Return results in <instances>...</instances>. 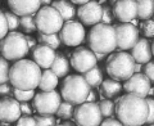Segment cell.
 Wrapping results in <instances>:
<instances>
[{
    "label": "cell",
    "instance_id": "obj_1",
    "mask_svg": "<svg viewBox=\"0 0 154 126\" xmlns=\"http://www.w3.org/2000/svg\"><path fill=\"white\" fill-rule=\"evenodd\" d=\"M114 113L122 125L141 126L146 122L148 117L146 99L127 93L117 100Z\"/></svg>",
    "mask_w": 154,
    "mask_h": 126
},
{
    "label": "cell",
    "instance_id": "obj_2",
    "mask_svg": "<svg viewBox=\"0 0 154 126\" xmlns=\"http://www.w3.org/2000/svg\"><path fill=\"white\" fill-rule=\"evenodd\" d=\"M41 77V68L33 61L18 59L9 68L8 81L16 89L35 90Z\"/></svg>",
    "mask_w": 154,
    "mask_h": 126
},
{
    "label": "cell",
    "instance_id": "obj_3",
    "mask_svg": "<svg viewBox=\"0 0 154 126\" xmlns=\"http://www.w3.org/2000/svg\"><path fill=\"white\" fill-rule=\"evenodd\" d=\"M88 44L93 52L112 53L116 50V28L107 23H96L89 32Z\"/></svg>",
    "mask_w": 154,
    "mask_h": 126
},
{
    "label": "cell",
    "instance_id": "obj_4",
    "mask_svg": "<svg viewBox=\"0 0 154 126\" xmlns=\"http://www.w3.org/2000/svg\"><path fill=\"white\" fill-rule=\"evenodd\" d=\"M91 88L81 75H69L67 76L62 84L60 96L66 102H69L73 106H79L86 100Z\"/></svg>",
    "mask_w": 154,
    "mask_h": 126
},
{
    "label": "cell",
    "instance_id": "obj_5",
    "mask_svg": "<svg viewBox=\"0 0 154 126\" xmlns=\"http://www.w3.org/2000/svg\"><path fill=\"white\" fill-rule=\"evenodd\" d=\"M135 63L136 62L134 61V58L131 57L130 53L118 52V53H113L108 58L105 70H107V74L113 80L126 81L130 76L135 74L134 72Z\"/></svg>",
    "mask_w": 154,
    "mask_h": 126
},
{
    "label": "cell",
    "instance_id": "obj_6",
    "mask_svg": "<svg viewBox=\"0 0 154 126\" xmlns=\"http://www.w3.org/2000/svg\"><path fill=\"white\" fill-rule=\"evenodd\" d=\"M28 49L26 36L21 32L12 31L2 40L0 53L7 61H18L27 55Z\"/></svg>",
    "mask_w": 154,
    "mask_h": 126
},
{
    "label": "cell",
    "instance_id": "obj_7",
    "mask_svg": "<svg viewBox=\"0 0 154 126\" xmlns=\"http://www.w3.org/2000/svg\"><path fill=\"white\" fill-rule=\"evenodd\" d=\"M63 18L55 8L44 5L35 13L36 30L40 33H58L63 26Z\"/></svg>",
    "mask_w": 154,
    "mask_h": 126
},
{
    "label": "cell",
    "instance_id": "obj_8",
    "mask_svg": "<svg viewBox=\"0 0 154 126\" xmlns=\"http://www.w3.org/2000/svg\"><path fill=\"white\" fill-rule=\"evenodd\" d=\"M73 117L79 126H99L103 120L99 106L94 102H84L79 104L73 111Z\"/></svg>",
    "mask_w": 154,
    "mask_h": 126
},
{
    "label": "cell",
    "instance_id": "obj_9",
    "mask_svg": "<svg viewBox=\"0 0 154 126\" xmlns=\"http://www.w3.org/2000/svg\"><path fill=\"white\" fill-rule=\"evenodd\" d=\"M33 108L38 115H54L59 107L62 96L58 91H40L33 96Z\"/></svg>",
    "mask_w": 154,
    "mask_h": 126
},
{
    "label": "cell",
    "instance_id": "obj_10",
    "mask_svg": "<svg viewBox=\"0 0 154 126\" xmlns=\"http://www.w3.org/2000/svg\"><path fill=\"white\" fill-rule=\"evenodd\" d=\"M60 43L67 46H79L85 41V28L82 23L76 21H67L59 30Z\"/></svg>",
    "mask_w": 154,
    "mask_h": 126
},
{
    "label": "cell",
    "instance_id": "obj_11",
    "mask_svg": "<svg viewBox=\"0 0 154 126\" xmlns=\"http://www.w3.org/2000/svg\"><path fill=\"white\" fill-rule=\"evenodd\" d=\"M116 28V45L121 50H128L139 40V30L131 22H123Z\"/></svg>",
    "mask_w": 154,
    "mask_h": 126
},
{
    "label": "cell",
    "instance_id": "obj_12",
    "mask_svg": "<svg viewBox=\"0 0 154 126\" xmlns=\"http://www.w3.org/2000/svg\"><path fill=\"white\" fill-rule=\"evenodd\" d=\"M122 88L125 89V91H127L128 94H134V95L141 96V98H146L152 89V81L144 74H141V72H135L132 76H130L128 79L125 81V85Z\"/></svg>",
    "mask_w": 154,
    "mask_h": 126
},
{
    "label": "cell",
    "instance_id": "obj_13",
    "mask_svg": "<svg viewBox=\"0 0 154 126\" xmlns=\"http://www.w3.org/2000/svg\"><path fill=\"white\" fill-rule=\"evenodd\" d=\"M96 58L94 55V52L88 48H77L71 55V65L77 72H84L91 70L94 66H96Z\"/></svg>",
    "mask_w": 154,
    "mask_h": 126
},
{
    "label": "cell",
    "instance_id": "obj_14",
    "mask_svg": "<svg viewBox=\"0 0 154 126\" xmlns=\"http://www.w3.org/2000/svg\"><path fill=\"white\" fill-rule=\"evenodd\" d=\"M81 23L86 26H94L102 21V4L98 2H88L77 9Z\"/></svg>",
    "mask_w": 154,
    "mask_h": 126
},
{
    "label": "cell",
    "instance_id": "obj_15",
    "mask_svg": "<svg viewBox=\"0 0 154 126\" xmlns=\"http://www.w3.org/2000/svg\"><path fill=\"white\" fill-rule=\"evenodd\" d=\"M21 107L16 98L8 96L0 100V121L4 124H12L21 117Z\"/></svg>",
    "mask_w": 154,
    "mask_h": 126
},
{
    "label": "cell",
    "instance_id": "obj_16",
    "mask_svg": "<svg viewBox=\"0 0 154 126\" xmlns=\"http://www.w3.org/2000/svg\"><path fill=\"white\" fill-rule=\"evenodd\" d=\"M112 11L119 22H132L136 18V0H117Z\"/></svg>",
    "mask_w": 154,
    "mask_h": 126
},
{
    "label": "cell",
    "instance_id": "obj_17",
    "mask_svg": "<svg viewBox=\"0 0 154 126\" xmlns=\"http://www.w3.org/2000/svg\"><path fill=\"white\" fill-rule=\"evenodd\" d=\"M131 57L134 61L140 65H145L149 61H152L153 57V43H150L146 39H139L135 43V45L131 48Z\"/></svg>",
    "mask_w": 154,
    "mask_h": 126
},
{
    "label": "cell",
    "instance_id": "obj_18",
    "mask_svg": "<svg viewBox=\"0 0 154 126\" xmlns=\"http://www.w3.org/2000/svg\"><path fill=\"white\" fill-rule=\"evenodd\" d=\"M8 5L18 17L33 16L41 7L40 0H8Z\"/></svg>",
    "mask_w": 154,
    "mask_h": 126
},
{
    "label": "cell",
    "instance_id": "obj_19",
    "mask_svg": "<svg viewBox=\"0 0 154 126\" xmlns=\"http://www.w3.org/2000/svg\"><path fill=\"white\" fill-rule=\"evenodd\" d=\"M32 57H33V62H35L40 68H49L53 61H54L55 50L50 46H46L42 44L35 45L33 46Z\"/></svg>",
    "mask_w": 154,
    "mask_h": 126
},
{
    "label": "cell",
    "instance_id": "obj_20",
    "mask_svg": "<svg viewBox=\"0 0 154 126\" xmlns=\"http://www.w3.org/2000/svg\"><path fill=\"white\" fill-rule=\"evenodd\" d=\"M51 7L55 8L63 21H72L76 17V8L69 0H54L51 2Z\"/></svg>",
    "mask_w": 154,
    "mask_h": 126
},
{
    "label": "cell",
    "instance_id": "obj_21",
    "mask_svg": "<svg viewBox=\"0 0 154 126\" xmlns=\"http://www.w3.org/2000/svg\"><path fill=\"white\" fill-rule=\"evenodd\" d=\"M58 79L59 77H57V75L51 70L45 68V71H41V77H40V81H38L37 86L42 91L54 90L58 86Z\"/></svg>",
    "mask_w": 154,
    "mask_h": 126
},
{
    "label": "cell",
    "instance_id": "obj_22",
    "mask_svg": "<svg viewBox=\"0 0 154 126\" xmlns=\"http://www.w3.org/2000/svg\"><path fill=\"white\" fill-rule=\"evenodd\" d=\"M50 68L57 75V77H64V76H67V74H68V71H69V62L63 54L57 53Z\"/></svg>",
    "mask_w": 154,
    "mask_h": 126
},
{
    "label": "cell",
    "instance_id": "obj_23",
    "mask_svg": "<svg viewBox=\"0 0 154 126\" xmlns=\"http://www.w3.org/2000/svg\"><path fill=\"white\" fill-rule=\"evenodd\" d=\"M154 13V0H136V17L139 19H149Z\"/></svg>",
    "mask_w": 154,
    "mask_h": 126
},
{
    "label": "cell",
    "instance_id": "obj_24",
    "mask_svg": "<svg viewBox=\"0 0 154 126\" xmlns=\"http://www.w3.org/2000/svg\"><path fill=\"white\" fill-rule=\"evenodd\" d=\"M100 86H102V94L104 96H107L108 99L117 96L122 90V85L119 84V81L113 80V79H109L105 81L103 80Z\"/></svg>",
    "mask_w": 154,
    "mask_h": 126
},
{
    "label": "cell",
    "instance_id": "obj_25",
    "mask_svg": "<svg viewBox=\"0 0 154 126\" xmlns=\"http://www.w3.org/2000/svg\"><path fill=\"white\" fill-rule=\"evenodd\" d=\"M84 79L86 80V82L89 84L90 88H98L100 86L103 81V72L102 68L98 66H94L91 70L84 72Z\"/></svg>",
    "mask_w": 154,
    "mask_h": 126
},
{
    "label": "cell",
    "instance_id": "obj_26",
    "mask_svg": "<svg viewBox=\"0 0 154 126\" xmlns=\"http://www.w3.org/2000/svg\"><path fill=\"white\" fill-rule=\"evenodd\" d=\"M37 41L42 45H46V46H50L53 49H57V48L60 46V39L58 33H40L38 32V36H37Z\"/></svg>",
    "mask_w": 154,
    "mask_h": 126
},
{
    "label": "cell",
    "instance_id": "obj_27",
    "mask_svg": "<svg viewBox=\"0 0 154 126\" xmlns=\"http://www.w3.org/2000/svg\"><path fill=\"white\" fill-rule=\"evenodd\" d=\"M73 111H75V106L69 103V102H60L59 107L57 109V115L59 116L60 118H64V120H69L72 116H73Z\"/></svg>",
    "mask_w": 154,
    "mask_h": 126
},
{
    "label": "cell",
    "instance_id": "obj_28",
    "mask_svg": "<svg viewBox=\"0 0 154 126\" xmlns=\"http://www.w3.org/2000/svg\"><path fill=\"white\" fill-rule=\"evenodd\" d=\"M99 106V109L102 112V116L103 117H114L116 113H114V108H116V103L109 99H105V100H102L100 103L98 104Z\"/></svg>",
    "mask_w": 154,
    "mask_h": 126
},
{
    "label": "cell",
    "instance_id": "obj_29",
    "mask_svg": "<svg viewBox=\"0 0 154 126\" xmlns=\"http://www.w3.org/2000/svg\"><path fill=\"white\" fill-rule=\"evenodd\" d=\"M19 26L22 27V30L31 33L36 31V25H35V17L33 16H22L19 18Z\"/></svg>",
    "mask_w": 154,
    "mask_h": 126
},
{
    "label": "cell",
    "instance_id": "obj_30",
    "mask_svg": "<svg viewBox=\"0 0 154 126\" xmlns=\"http://www.w3.org/2000/svg\"><path fill=\"white\" fill-rule=\"evenodd\" d=\"M13 95L18 102H28L35 96V91L33 90H22L13 88Z\"/></svg>",
    "mask_w": 154,
    "mask_h": 126
},
{
    "label": "cell",
    "instance_id": "obj_31",
    "mask_svg": "<svg viewBox=\"0 0 154 126\" xmlns=\"http://www.w3.org/2000/svg\"><path fill=\"white\" fill-rule=\"evenodd\" d=\"M33 118L36 121V126H54L57 124L53 115H38Z\"/></svg>",
    "mask_w": 154,
    "mask_h": 126
},
{
    "label": "cell",
    "instance_id": "obj_32",
    "mask_svg": "<svg viewBox=\"0 0 154 126\" xmlns=\"http://www.w3.org/2000/svg\"><path fill=\"white\" fill-rule=\"evenodd\" d=\"M8 23V30L9 31H16L17 28L19 27V17L17 14H14L13 12H5L4 13Z\"/></svg>",
    "mask_w": 154,
    "mask_h": 126
},
{
    "label": "cell",
    "instance_id": "obj_33",
    "mask_svg": "<svg viewBox=\"0 0 154 126\" xmlns=\"http://www.w3.org/2000/svg\"><path fill=\"white\" fill-rule=\"evenodd\" d=\"M9 62L4 58L3 55H0V84L8 81V75H9Z\"/></svg>",
    "mask_w": 154,
    "mask_h": 126
},
{
    "label": "cell",
    "instance_id": "obj_34",
    "mask_svg": "<svg viewBox=\"0 0 154 126\" xmlns=\"http://www.w3.org/2000/svg\"><path fill=\"white\" fill-rule=\"evenodd\" d=\"M114 21V16H113V11L108 4L107 5H102V22L110 25Z\"/></svg>",
    "mask_w": 154,
    "mask_h": 126
},
{
    "label": "cell",
    "instance_id": "obj_35",
    "mask_svg": "<svg viewBox=\"0 0 154 126\" xmlns=\"http://www.w3.org/2000/svg\"><path fill=\"white\" fill-rule=\"evenodd\" d=\"M141 30H143V33L145 35L146 37H153L154 36V22L153 19H145L144 23L141 25Z\"/></svg>",
    "mask_w": 154,
    "mask_h": 126
},
{
    "label": "cell",
    "instance_id": "obj_36",
    "mask_svg": "<svg viewBox=\"0 0 154 126\" xmlns=\"http://www.w3.org/2000/svg\"><path fill=\"white\" fill-rule=\"evenodd\" d=\"M17 126H36V121L32 116L23 115L17 120Z\"/></svg>",
    "mask_w": 154,
    "mask_h": 126
},
{
    "label": "cell",
    "instance_id": "obj_37",
    "mask_svg": "<svg viewBox=\"0 0 154 126\" xmlns=\"http://www.w3.org/2000/svg\"><path fill=\"white\" fill-rule=\"evenodd\" d=\"M8 23H7V19H5V16L4 13L0 11V40L5 37V35L8 33Z\"/></svg>",
    "mask_w": 154,
    "mask_h": 126
},
{
    "label": "cell",
    "instance_id": "obj_38",
    "mask_svg": "<svg viewBox=\"0 0 154 126\" xmlns=\"http://www.w3.org/2000/svg\"><path fill=\"white\" fill-rule=\"evenodd\" d=\"M148 103V117H146V122L148 124H153L154 121V99L149 98L146 99Z\"/></svg>",
    "mask_w": 154,
    "mask_h": 126
},
{
    "label": "cell",
    "instance_id": "obj_39",
    "mask_svg": "<svg viewBox=\"0 0 154 126\" xmlns=\"http://www.w3.org/2000/svg\"><path fill=\"white\" fill-rule=\"evenodd\" d=\"M0 95H8V96L13 95V86L11 85L9 81L0 84Z\"/></svg>",
    "mask_w": 154,
    "mask_h": 126
},
{
    "label": "cell",
    "instance_id": "obj_40",
    "mask_svg": "<svg viewBox=\"0 0 154 126\" xmlns=\"http://www.w3.org/2000/svg\"><path fill=\"white\" fill-rule=\"evenodd\" d=\"M144 75H145L150 81L154 80V65H153V62L149 61L148 63H145V66H144Z\"/></svg>",
    "mask_w": 154,
    "mask_h": 126
},
{
    "label": "cell",
    "instance_id": "obj_41",
    "mask_svg": "<svg viewBox=\"0 0 154 126\" xmlns=\"http://www.w3.org/2000/svg\"><path fill=\"white\" fill-rule=\"evenodd\" d=\"M99 126H123V125H122V122H119L117 118L107 117L104 121H102V122L99 124Z\"/></svg>",
    "mask_w": 154,
    "mask_h": 126
},
{
    "label": "cell",
    "instance_id": "obj_42",
    "mask_svg": "<svg viewBox=\"0 0 154 126\" xmlns=\"http://www.w3.org/2000/svg\"><path fill=\"white\" fill-rule=\"evenodd\" d=\"M19 107H21V113H22V115H28V116H31L32 108H31V106L28 104L27 102H21V103H19Z\"/></svg>",
    "mask_w": 154,
    "mask_h": 126
},
{
    "label": "cell",
    "instance_id": "obj_43",
    "mask_svg": "<svg viewBox=\"0 0 154 126\" xmlns=\"http://www.w3.org/2000/svg\"><path fill=\"white\" fill-rule=\"evenodd\" d=\"M26 40H27V45H28V48H33V46L36 45V39L30 37V36H26Z\"/></svg>",
    "mask_w": 154,
    "mask_h": 126
},
{
    "label": "cell",
    "instance_id": "obj_44",
    "mask_svg": "<svg viewBox=\"0 0 154 126\" xmlns=\"http://www.w3.org/2000/svg\"><path fill=\"white\" fill-rule=\"evenodd\" d=\"M95 99H96V94L94 93V91H89V94H88V96H86V100L85 102H95Z\"/></svg>",
    "mask_w": 154,
    "mask_h": 126
},
{
    "label": "cell",
    "instance_id": "obj_45",
    "mask_svg": "<svg viewBox=\"0 0 154 126\" xmlns=\"http://www.w3.org/2000/svg\"><path fill=\"white\" fill-rule=\"evenodd\" d=\"M94 55L96 58V61H103L105 57H107V54H104V53H98V52H94Z\"/></svg>",
    "mask_w": 154,
    "mask_h": 126
},
{
    "label": "cell",
    "instance_id": "obj_46",
    "mask_svg": "<svg viewBox=\"0 0 154 126\" xmlns=\"http://www.w3.org/2000/svg\"><path fill=\"white\" fill-rule=\"evenodd\" d=\"M72 4H79V5H82V4L90 2V0H69Z\"/></svg>",
    "mask_w": 154,
    "mask_h": 126
},
{
    "label": "cell",
    "instance_id": "obj_47",
    "mask_svg": "<svg viewBox=\"0 0 154 126\" xmlns=\"http://www.w3.org/2000/svg\"><path fill=\"white\" fill-rule=\"evenodd\" d=\"M51 2H53V0H40V3L42 4V5H49Z\"/></svg>",
    "mask_w": 154,
    "mask_h": 126
},
{
    "label": "cell",
    "instance_id": "obj_48",
    "mask_svg": "<svg viewBox=\"0 0 154 126\" xmlns=\"http://www.w3.org/2000/svg\"><path fill=\"white\" fill-rule=\"evenodd\" d=\"M63 125H66V126H79V125H77V124H73V122H69V121H68V122H64Z\"/></svg>",
    "mask_w": 154,
    "mask_h": 126
},
{
    "label": "cell",
    "instance_id": "obj_49",
    "mask_svg": "<svg viewBox=\"0 0 154 126\" xmlns=\"http://www.w3.org/2000/svg\"><path fill=\"white\" fill-rule=\"evenodd\" d=\"M116 2H117V0H109V3H110V4H114Z\"/></svg>",
    "mask_w": 154,
    "mask_h": 126
},
{
    "label": "cell",
    "instance_id": "obj_50",
    "mask_svg": "<svg viewBox=\"0 0 154 126\" xmlns=\"http://www.w3.org/2000/svg\"><path fill=\"white\" fill-rule=\"evenodd\" d=\"M54 126H66V125H63V124H55Z\"/></svg>",
    "mask_w": 154,
    "mask_h": 126
},
{
    "label": "cell",
    "instance_id": "obj_51",
    "mask_svg": "<svg viewBox=\"0 0 154 126\" xmlns=\"http://www.w3.org/2000/svg\"><path fill=\"white\" fill-rule=\"evenodd\" d=\"M2 40H3V39H2ZM2 40H0V49H2Z\"/></svg>",
    "mask_w": 154,
    "mask_h": 126
},
{
    "label": "cell",
    "instance_id": "obj_52",
    "mask_svg": "<svg viewBox=\"0 0 154 126\" xmlns=\"http://www.w3.org/2000/svg\"><path fill=\"white\" fill-rule=\"evenodd\" d=\"M149 126H153V124H150V125H149Z\"/></svg>",
    "mask_w": 154,
    "mask_h": 126
},
{
    "label": "cell",
    "instance_id": "obj_53",
    "mask_svg": "<svg viewBox=\"0 0 154 126\" xmlns=\"http://www.w3.org/2000/svg\"><path fill=\"white\" fill-rule=\"evenodd\" d=\"M123 126H128V125H123Z\"/></svg>",
    "mask_w": 154,
    "mask_h": 126
}]
</instances>
